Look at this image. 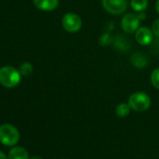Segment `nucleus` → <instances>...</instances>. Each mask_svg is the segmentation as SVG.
<instances>
[{"instance_id":"obj_1","label":"nucleus","mask_w":159,"mask_h":159,"mask_svg":"<svg viewBox=\"0 0 159 159\" xmlns=\"http://www.w3.org/2000/svg\"><path fill=\"white\" fill-rule=\"evenodd\" d=\"M146 15L143 12H129L123 16L121 20L122 29L128 34L135 33L140 26V22L144 20Z\"/></svg>"},{"instance_id":"obj_2","label":"nucleus","mask_w":159,"mask_h":159,"mask_svg":"<svg viewBox=\"0 0 159 159\" xmlns=\"http://www.w3.org/2000/svg\"><path fill=\"white\" fill-rule=\"evenodd\" d=\"M21 73L12 66H3L0 68V84L8 88L18 85L21 82Z\"/></svg>"},{"instance_id":"obj_3","label":"nucleus","mask_w":159,"mask_h":159,"mask_svg":"<svg viewBox=\"0 0 159 159\" xmlns=\"http://www.w3.org/2000/svg\"><path fill=\"white\" fill-rule=\"evenodd\" d=\"M128 104L132 111L142 112L147 111L152 104L151 98L143 92H135L128 98Z\"/></svg>"},{"instance_id":"obj_4","label":"nucleus","mask_w":159,"mask_h":159,"mask_svg":"<svg viewBox=\"0 0 159 159\" xmlns=\"http://www.w3.org/2000/svg\"><path fill=\"white\" fill-rule=\"evenodd\" d=\"M20 139V133L18 129L10 125L5 124L0 125V142L7 146H14Z\"/></svg>"},{"instance_id":"obj_5","label":"nucleus","mask_w":159,"mask_h":159,"mask_svg":"<svg viewBox=\"0 0 159 159\" xmlns=\"http://www.w3.org/2000/svg\"><path fill=\"white\" fill-rule=\"evenodd\" d=\"M62 26L68 33H77L82 29L83 20L78 14L68 12L62 18Z\"/></svg>"},{"instance_id":"obj_6","label":"nucleus","mask_w":159,"mask_h":159,"mask_svg":"<svg viewBox=\"0 0 159 159\" xmlns=\"http://www.w3.org/2000/svg\"><path fill=\"white\" fill-rule=\"evenodd\" d=\"M101 4L108 13L120 15L126 11L128 1L127 0H101Z\"/></svg>"},{"instance_id":"obj_7","label":"nucleus","mask_w":159,"mask_h":159,"mask_svg":"<svg viewBox=\"0 0 159 159\" xmlns=\"http://www.w3.org/2000/svg\"><path fill=\"white\" fill-rule=\"evenodd\" d=\"M153 33L152 29L147 26H140L135 32V39L141 46H148L153 39Z\"/></svg>"},{"instance_id":"obj_8","label":"nucleus","mask_w":159,"mask_h":159,"mask_svg":"<svg viewBox=\"0 0 159 159\" xmlns=\"http://www.w3.org/2000/svg\"><path fill=\"white\" fill-rule=\"evenodd\" d=\"M35 6L43 11H52L59 4V0H34Z\"/></svg>"},{"instance_id":"obj_9","label":"nucleus","mask_w":159,"mask_h":159,"mask_svg":"<svg viewBox=\"0 0 159 159\" xmlns=\"http://www.w3.org/2000/svg\"><path fill=\"white\" fill-rule=\"evenodd\" d=\"M9 159H30L27 151L23 147H13L9 152Z\"/></svg>"},{"instance_id":"obj_10","label":"nucleus","mask_w":159,"mask_h":159,"mask_svg":"<svg viewBox=\"0 0 159 159\" xmlns=\"http://www.w3.org/2000/svg\"><path fill=\"white\" fill-rule=\"evenodd\" d=\"M149 5L148 0H130V7L136 12H143Z\"/></svg>"},{"instance_id":"obj_11","label":"nucleus","mask_w":159,"mask_h":159,"mask_svg":"<svg viewBox=\"0 0 159 159\" xmlns=\"http://www.w3.org/2000/svg\"><path fill=\"white\" fill-rule=\"evenodd\" d=\"M131 108L128 103H120L115 108V112L118 117L125 118L129 115Z\"/></svg>"},{"instance_id":"obj_12","label":"nucleus","mask_w":159,"mask_h":159,"mask_svg":"<svg viewBox=\"0 0 159 159\" xmlns=\"http://www.w3.org/2000/svg\"><path fill=\"white\" fill-rule=\"evenodd\" d=\"M150 81H151L152 85L155 89L159 90V67H156L152 71L151 77H150Z\"/></svg>"},{"instance_id":"obj_13","label":"nucleus","mask_w":159,"mask_h":159,"mask_svg":"<svg viewBox=\"0 0 159 159\" xmlns=\"http://www.w3.org/2000/svg\"><path fill=\"white\" fill-rule=\"evenodd\" d=\"M33 72V66L30 63L28 62H25L24 64H22V66H20V73L23 75V76H29L31 75Z\"/></svg>"},{"instance_id":"obj_14","label":"nucleus","mask_w":159,"mask_h":159,"mask_svg":"<svg viewBox=\"0 0 159 159\" xmlns=\"http://www.w3.org/2000/svg\"><path fill=\"white\" fill-rule=\"evenodd\" d=\"M152 31L155 37H159V18H157L152 25Z\"/></svg>"},{"instance_id":"obj_15","label":"nucleus","mask_w":159,"mask_h":159,"mask_svg":"<svg viewBox=\"0 0 159 159\" xmlns=\"http://www.w3.org/2000/svg\"><path fill=\"white\" fill-rule=\"evenodd\" d=\"M155 11L159 14V0H156V2H155Z\"/></svg>"},{"instance_id":"obj_16","label":"nucleus","mask_w":159,"mask_h":159,"mask_svg":"<svg viewBox=\"0 0 159 159\" xmlns=\"http://www.w3.org/2000/svg\"><path fill=\"white\" fill-rule=\"evenodd\" d=\"M0 159H9V158L5 155V153H4V152H0Z\"/></svg>"},{"instance_id":"obj_17","label":"nucleus","mask_w":159,"mask_h":159,"mask_svg":"<svg viewBox=\"0 0 159 159\" xmlns=\"http://www.w3.org/2000/svg\"><path fill=\"white\" fill-rule=\"evenodd\" d=\"M30 159H42V158L39 157V156H33V157H31Z\"/></svg>"}]
</instances>
